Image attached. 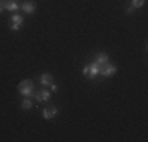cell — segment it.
<instances>
[{
	"label": "cell",
	"instance_id": "cell-1",
	"mask_svg": "<svg viewBox=\"0 0 148 142\" xmlns=\"http://www.w3.org/2000/svg\"><path fill=\"white\" fill-rule=\"evenodd\" d=\"M99 70H101V66L93 60V62H91L90 65H85V66H84L82 73H84V76L88 77V79H95V77H96L98 74H99Z\"/></svg>",
	"mask_w": 148,
	"mask_h": 142
},
{
	"label": "cell",
	"instance_id": "cell-2",
	"mask_svg": "<svg viewBox=\"0 0 148 142\" xmlns=\"http://www.w3.org/2000/svg\"><path fill=\"white\" fill-rule=\"evenodd\" d=\"M33 82H32L30 79H25L22 81L19 85H17V90H19L21 95H24V97H30V95H33Z\"/></svg>",
	"mask_w": 148,
	"mask_h": 142
},
{
	"label": "cell",
	"instance_id": "cell-3",
	"mask_svg": "<svg viewBox=\"0 0 148 142\" xmlns=\"http://www.w3.org/2000/svg\"><path fill=\"white\" fill-rule=\"evenodd\" d=\"M22 22H24V17L21 16V14H13L11 19H10V28H11L13 32H17L21 27H22Z\"/></svg>",
	"mask_w": 148,
	"mask_h": 142
},
{
	"label": "cell",
	"instance_id": "cell-4",
	"mask_svg": "<svg viewBox=\"0 0 148 142\" xmlns=\"http://www.w3.org/2000/svg\"><path fill=\"white\" fill-rule=\"evenodd\" d=\"M99 73H101V76H104V77H110V76H114V74L117 73V66L110 65V63H106L104 66H101Z\"/></svg>",
	"mask_w": 148,
	"mask_h": 142
},
{
	"label": "cell",
	"instance_id": "cell-5",
	"mask_svg": "<svg viewBox=\"0 0 148 142\" xmlns=\"http://www.w3.org/2000/svg\"><path fill=\"white\" fill-rule=\"evenodd\" d=\"M57 114H58V109L55 108V106H51V108H44V109H43V119L51 120V119H54Z\"/></svg>",
	"mask_w": 148,
	"mask_h": 142
},
{
	"label": "cell",
	"instance_id": "cell-6",
	"mask_svg": "<svg viewBox=\"0 0 148 142\" xmlns=\"http://www.w3.org/2000/svg\"><path fill=\"white\" fill-rule=\"evenodd\" d=\"M35 99L38 103H47L51 99V92L49 90H40L36 95H35Z\"/></svg>",
	"mask_w": 148,
	"mask_h": 142
},
{
	"label": "cell",
	"instance_id": "cell-7",
	"mask_svg": "<svg viewBox=\"0 0 148 142\" xmlns=\"http://www.w3.org/2000/svg\"><path fill=\"white\" fill-rule=\"evenodd\" d=\"M52 82H54V76H52L51 73H43L40 76V84L43 85V87H49Z\"/></svg>",
	"mask_w": 148,
	"mask_h": 142
},
{
	"label": "cell",
	"instance_id": "cell-8",
	"mask_svg": "<svg viewBox=\"0 0 148 142\" xmlns=\"http://www.w3.org/2000/svg\"><path fill=\"white\" fill-rule=\"evenodd\" d=\"M2 5L5 10H8V11H11V13H16L17 10H19V5H17L16 2H13V0H2Z\"/></svg>",
	"mask_w": 148,
	"mask_h": 142
},
{
	"label": "cell",
	"instance_id": "cell-9",
	"mask_svg": "<svg viewBox=\"0 0 148 142\" xmlns=\"http://www.w3.org/2000/svg\"><path fill=\"white\" fill-rule=\"evenodd\" d=\"M95 62H96L99 66H104L106 63H109V55L106 54V52H101V54H98V55H96Z\"/></svg>",
	"mask_w": 148,
	"mask_h": 142
},
{
	"label": "cell",
	"instance_id": "cell-10",
	"mask_svg": "<svg viewBox=\"0 0 148 142\" xmlns=\"http://www.w3.org/2000/svg\"><path fill=\"white\" fill-rule=\"evenodd\" d=\"M35 8H36V6H35V3H32V2H25L22 5V11L25 13V14H33L35 13Z\"/></svg>",
	"mask_w": 148,
	"mask_h": 142
},
{
	"label": "cell",
	"instance_id": "cell-11",
	"mask_svg": "<svg viewBox=\"0 0 148 142\" xmlns=\"http://www.w3.org/2000/svg\"><path fill=\"white\" fill-rule=\"evenodd\" d=\"M32 106H33V101L30 99V97H24L22 103H21V108H22L24 111H29V109H32Z\"/></svg>",
	"mask_w": 148,
	"mask_h": 142
},
{
	"label": "cell",
	"instance_id": "cell-12",
	"mask_svg": "<svg viewBox=\"0 0 148 142\" xmlns=\"http://www.w3.org/2000/svg\"><path fill=\"white\" fill-rule=\"evenodd\" d=\"M143 5H145V0H131V6H132L134 10L142 8Z\"/></svg>",
	"mask_w": 148,
	"mask_h": 142
},
{
	"label": "cell",
	"instance_id": "cell-13",
	"mask_svg": "<svg viewBox=\"0 0 148 142\" xmlns=\"http://www.w3.org/2000/svg\"><path fill=\"white\" fill-rule=\"evenodd\" d=\"M49 87H51V90H52V92H54V93H55V92H57V90H58V87H57V84H54V82H52L51 85H49Z\"/></svg>",
	"mask_w": 148,
	"mask_h": 142
},
{
	"label": "cell",
	"instance_id": "cell-14",
	"mask_svg": "<svg viewBox=\"0 0 148 142\" xmlns=\"http://www.w3.org/2000/svg\"><path fill=\"white\" fill-rule=\"evenodd\" d=\"M132 11H134V8H132V6H128V8L125 10V13H126V14H132Z\"/></svg>",
	"mask_w": 148,
	"mask_h": 142
},
{
	"label": "cell",
	"instance_id": "cell-15",
	"mask_svg": "<svg viewBox=\"0 0 148 142\" xmlns=\"http://www.w3.org/2000/svg\"><path fill=\"white\" fill-rule=\"evenodd\" d=\"M3 10H5V8H3V5H2V2H0V13H2V11H3Z\"/></svg>",
	"mask_w": 148,
	"mask_h": 142
}]
</instances>
